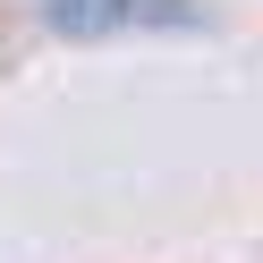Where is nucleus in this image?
Returning <instances> with one entry per match:
<instances>
[{
    "label": "nucleus",
    "instance_id": "f257e3e1",
    "mask_svg": "<svg viewBox=\"0 0 263 263\" xmlns=\"http://www.w3.org/2000/svg\"><path fill=\"white\" fill-rule=\"evenodd\" d=\"M60 34H110V26H136V17H170L178 0H43Z\"/></svg>",
    "mask_w": 263,
    "mask_h": 263
}]
</instances>
